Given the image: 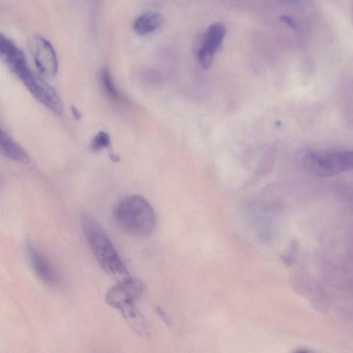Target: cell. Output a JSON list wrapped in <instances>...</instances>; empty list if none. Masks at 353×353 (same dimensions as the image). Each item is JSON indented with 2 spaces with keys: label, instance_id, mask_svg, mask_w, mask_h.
Listing matches in <instances>:
<instances>
[{
  "label": "cell",
  "instance_id": "obj_1",
  "mask_svg": "<svg viewBox=\"0 0 353 353\" xmlns=\"http://www.w3.org/2000/svg\"><path fill=\"white\" fill-rule=\"evenodd\" d=\"M0 54L8 67L38 101L54 114L62 113V102L56 90L34 74L23 52L3 34L0 39Z\"/></svg>",
  "mask_w": 353,
  "mask_h": 353
},
{
  "label": "cell",
  "instance_id": "obj_2",
  "mask_svg": "<svg viewBox=\"0 0 353 353\" xmlns=\"http://www.w3.org/2000/svg\"><path fill=\"white\" fill-rule=\"evenodd\" d=\"M117 226L125 233L139 237L150 236L156 225V214L143 196H127L117 203L112 211Z\"/></svg>",
  "mask_w": 353,
  "mask_h": 353
},
{
  "label": "cell",
  "instance_id": "obj_3",
  "mask_svg": "<svg viewBox=\"0 0 353 353\" xmlns=\"http://www.w3.org/2000/svg\"><path fill=\"white\" fill-rule=\"evenodd\" d=\"M81 226L85 238L103 271L118 281L130 277L113 243L98 222L90 216H83Z\"/></svg>",
  "mask_w": 353,
  "mask_h": 353
},
{
  "label": "cell",
  "instance_id": "obj_4",
  "mask_svg": "<svg viewBox=\"0 0 353 353\" xmlns=\"http://www.w3.org/2000/svg\"><path fill=\"white\" fill-rule=\"evenodd\" d=\"M301 163L311 174L332 176L353 169V150H310L303 154Z\"/></svg>",
  "mask_w": 353,
  "mask_h": 353
},
{
  "label": "cell",
  "instance_id": "obj_5",
  "mask_svg": "<svg viewBox=\"0 0 353 353\" xmlns=\"http://www.w3.org/2000/svg\"><path fill=\"white\" fill-rule=\"evenodd\" d=\"M143 292V284L130 276L110 288L106 293L105 299L110 305L120 310L125 321H131L141 315L135 303Z\"/></svg>",
  "mask_w": 353,
  "mask_h": 353
},
{
  "label": "cell",
  "instance_id": "obj_6",
  "mask_svg": "<svg viewBox=\"0 0 353 353\" xmlns=\"http://www.w3.org/2000/svg\"><path fill=\"white\" fill-rule=\"evenodd\" d=\"M28 46L39 72L47 77L56 75L58 59L52 44L44 37L36 34L29 39Z\"/></svg>",
  "mask_w": 353,
  "mask_h": 353
},
{
  "label": "cell",
  "instance_id": "obj_7",
  "mask_svg": "<svg viewBox=\"0 0 353 353\" xmlns=\"http://www.w3.org/2000/svg\"><path fill=\"white\" fill-rule=\"evenodd\" d=\"M225 32V26L217 22L212 24L202 37L196 56L203 69L208 70L211 67L214 57L222 45Z\"/></svg>",
  "mask_w": 353,
  "mask_h": 353
},
{
  "label": "cell",
  "instance_id": "obj_8",
  "mask_svg": "<svg viewBox=\"0 0 353 353\" xmlns=\"http://www.w3.org/2000/svg\"><path fill=\"white\" fill-rule=\"evenodd\" d=\"M28 263L38 278L48 285H56L59 282V275L50 259L32 243L25 247Z\"/></svg>",
  "mask_w": 353,
  "mask_h": 353
},
{
  "label": "cell",
  "instance_id": "obj_9",
  "mask_svg": "<svg viewBox=\"0 0 353 353\" xmlns=\"http://www.w3.org/2000/svg\"><path fill=\"white\" fill-rule=\"evenodd\" d=\"M1 153L12 161L27 163L30 157L26 150L12 137L3 130H1Z\"/></svg>",
  "mask_w": 353,
  "mask_h": 353
},
{
  "label": "cell",
  "instance_id": "obj_10",
  "mask_svg": "<svg viewBox=\"0 0 353 353\" xmlns=\"http://www.w3.org/2000/svg\"><path fill=\"white\" fill-rule=\"evenodd\" d=\"M162 22V17L159 12L149 11L143 13L134 20L132 28L138 34L147 35L158 29Z\"/></svg>",
  "mask_w": 353,
  "mask_h": 353
},
{
  "label": "cell",
  "instance_id": "obj_11",
  "mask_svg": "<svg viewBox=\"0 0 353 353\" xmlns=\"http://www.w3.org/2000/svg\"><path fill=\"white\" fill-rule=\"evenodd\" d=\"M99 81L103 91L110 99L115 101L123 99L108 69L103 68L100 70Z\"/></svg>",
  "mask_w": 353,
  "mask_h": 353
},
{
  "label": "cell",
  "instance_id": "obj_12",
  "mask_svg": "<svg viewBox=\"0 0 353 353\" xmlns=\"http://www.w3.org/2000/svg\"><path fill=\"white\" fill-rule=\"evenodd\" d=\"M110 145V137L109 134L104 132H99L92 139L90 147L94 151H100L107 148Z\"/></svg>",
  "mask_w": 353,
  "mask_h": 353
},
{
  "label": "cell",
  "instance_id": "obj_13",
  "mask_svg": "<svg viewBox=\"0 0 353 353\" xmlns=\"http://www.w3.org/2000/svg\"><path fill=\"white\" fill-rule=\"evenodd\" d=\"M72 113L75 119H79L81 118V112L74 107L72 108Z\"/></svg>",
  "mask_w": 353,
  "mask_h": 353
}]
</instances>
